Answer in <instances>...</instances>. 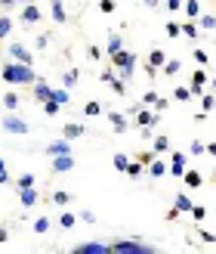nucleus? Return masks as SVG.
<instances>
[{"label": "nucleus", "mask_w": 216, "mask_h": 254, "mask_svg": "<svg viewBox=\"0 0 216 254\" xmlns=\"http://www.w3.org/2000/svg\"><path fill=\"white\" fill-rule=\"evenodd\" d=\"M0 78H3L6 84H34L37 81V71L31 65H25V62H6L3 71H0Z\"/></svg>", "instance_id": "f257e3e1"}, {"label": "nucleus", "mask_w": 216, "mask_h": 254, "mask_svg": "<svg viewBox=\"0 0 216 254\" xmlns=\"http://www.w3.org/2000/svg\"><path fill=\"white\" fill-rule=\"evenodd\" d=\"M111 254H155V248L145 245L142 239H121L111 245Z\"/></svg>", "instance_id": "f03ea898"}, {"label": "nucleus", "mask_w": 216, "mask_h": 254, "mask_svg": "<svg viewBox=\"0 0 216 254\" xmlns=\"http://www.w3.org/2000/svg\"><path fill=\"white\" fill-rule=\"evenodd\" d=\"M111 62H114V68H136V53H127V50L121 47L118 53H111Z\"/></svg>", "instance_id": "7ed1b4c3"}, {"label": "nucleus", "mask_w": 216, "mask_h": 254, "mask_svg": "<svg viewBox=\"0 0 216 254\" xmlns=\"http://www.w3.org/2000/svg\"><path fill=\"white\" fill-rule=\"evenodd\" d=\"M74 254H111V245H105V242H81V245H74Z\"/></svg>", "instance_id": "20e7f679"}, {"label": "nucleus", "mask_w": 216, "mask_h": 254, "mask_svg": "<svg viewBox=\"0 0 216 254\" xmlns=\"http://www.w3.org/2000/svg\"><path fill=\"white\" fill-rule=\"evenodd\" d=\"M170 177H176V180H182V174H185V152H173L170 155V168H167Z\"/></svg>", "instance_id": "39448f33"}, {"label": "nucleus", "mask_w": 216, "mask_h": 254, "mask_svg": "<svg viewBox=\"0 0 216 254\" xmlns=\"http://www.w3.org/2000/svg\"><path fill=\"white\" fill-rule=\"evenodd\" d=\"M3 130H6V133H28L31 127H28V121H22V118H16V115H9V118H3Z\"/></svg>", "instance_id": "423d86ee"}, {"label": "nucleus", "mask_w": 216, "mask_h": 254, "mask_svg": "<svg viewBox=\"0 0 216 254\" xmlns=\"http://www.w3.org/2000/svg\"><path fill=\"white\" fill-rule=\"evenodd\" d=\"M9 59H12V62H25V65H34V56H31L22 44H12V47H9Z\"/></svg>", "instance_id": "0eeeda50"}, {"label": "nucleus", "mask_w": 216, "mask_h": 254, "mask_svg": "<svg viewBox=\"0 0 216 254\" xmlns=\"http://www.w3.org/2000/svg\"><path fill=\"white\" fill-rule=\"evenodd\" d=\"M105 118L111 121V127H114V133H124L127 127H130V118H127V112H108Z\"/></svg>", "instance_id": "6e6552de"}, {"label": "nucleus", "mask_w": 216, "mask_h": 254, "mask_svg": "<svg viewBox=\"0 0 216 254\" xmlns=\"http://www.w3.org/2000/svg\"><path fill=\"white\" fill-rule=\"evenodd\" d=\"M19 198H22L25 208H34L37 201H41V192H37L34 186H25V189H19Z\"/></svg>", "instance_id": "1a4fd4ad"}, {"label": "nucleus", "mask_w": 216, "mask_h": 254, "mask_svg": "<svg viewBox=\"0 0 216 254\" xmlns=\"http://www.w3.org/2000/svg\"><path fill=\"white\" fill-rule=\"evenodd\" d=\"M25 9H22V19L19 22H25V25H34V22H41V6H34V3H22Z\"/></svg>", "instance_id": "9d476101"}, {"label": "nucleus", "mask_w": 216, "mask_h": 254, "mask_svg": "<svg viewBox=\"0 0 216 254\" xmlns=\"http://www.w3.org/2000/svg\"><path fill=\"white\" fill-rule=\"evenodd\" d=\"M133 118H136V127H145V124H151V127H155V124L161 121V118H158V112H148V109H139Z\"/></svg>", "instance_id": "9b49d317"}, {"label": "nucleus", "mask_w": 216, "mask_h": 254, "mask_svg": "<svg viewBox=\"0 0 216 254\" xmlns=\"http://www.w3.org/2000/svg\"><path fill=\"white\" fill-rule=\"evenodd\" d=\"M46 152H49V155H71V139H65V136L56 139V143L46 146Z\"/></svg>", "instance_id": "f8f14e48"}, {"label": "nucleus", "mask_w": 216, "mask_h": 254, "mask_svg": "<svg viewBox=\"0 0 216 254\" xmlns=\"http://www.w3.org/2000/svg\"><path fill=\"white\" fill-rule=\"evenodd\" d=\"M74 168V158L71 155H53V171L56 174H65V171H71Z\"/></svg>", "instance_id": "ddd939ff"}, {"label": "nucleus", "mask_w": 216, "mask_h": 254, "mask_svg": "<svg viewBox=\"0 0 216 254\" xmlns=\"http://www.w3.org/2000/svg\"><path fill=\"white\" fill-rule=\"evenodd\" d=\"M34 96H37V106H41L43 99L53 96V87H49L46 81H34Z\"/></svg>", "instance_id": "4468645a"}, {"label": "nucleus", "mask_w": 216, "mask_h": 254, "mask_svg": "<svg viewBox=\"0 0 216 254\" xmlns=\"http://www.w3.org/2000/svg\"><path fill=\"white\" fill-rule=\"evenodd\" d=\"M145 168H148V177H151V180H158V177L167 174V164H164L161 158H151V161L145 164Z\"/></svg>", "instance_id": "2eb2a0df"}, {"label": "nucleus", "mask_w": 216, "mask_h": 254, "mask_svg": "<svg viewBox=\"0 0 216 254\" xmlns=\"http://www.w3.org/2000/svg\"><path fill=\"white\" fill-rule=\"evenodd\" d=\"M182 180H185L188 189H201V186H204V177H201L198 171H185V174H182Z\"/></svg>", "instance_id": "dca6fc26"}, {"label": "nucleus", "mask_w": 216, "mask_h": 254, "mask_svg": "<svg viewBox=\"0 0 216 254\" xmlns=\"http://www.w3.org/2000/svg\"><path fill=\"white\" fill-rule=\"evenodd\" d=\"M49 9H53L56 25H65V22H68V12H65V6H62V0H53V3H49Z\"/></svg>", "instance_id": "f3484780"}, {"label": "nucleus", "mask_w": 216, "mask_h": 254, "mask_svg": "<svg viewBox=\"0 0 216 254\" xmlns=\"http://www.w3.org/2000/svg\"><path fill=\"white\" fill-rule=\"evenodd\" d=\"M84 133H86L84 124H65V130H62V136H65V139H81Z\"/></svg>", "instance_id": "a211bd4d"}, {"label": "nucleus", "mask_w": 216, "mask_h": 254, "mask_svg": "<svg viewBox=\"0 0 216 254\" xmlns=\"http://www.w3.org/2000/svg\"><path fill=\"white\" fill-rule=\"evenodd\" d=\"M124 174L130 177V180H139V177L145 174V164H142V161H130V164H127V171H124Z\"/></svg>", "instance_id": "6ab92c4d"}, {"label": "nucleus", "mask_w": 216, "mask_h": 254, "mask_svg": "<svg viewBox=\"0 0 216 254\" xmlns=\"http://www.w3.org/2000/svg\"><path fill=\"white\" fill-rule=\"evenodd\" d=\"M164 62H167V56H164V50H151V53H148V65L151 68H164Z\"/></svg>", "instance_id": "aec40b11"}, {"label": "nucleus", "mask_w": 216, "mask_h": 254, "mask_svg": "<svg viewBox=\"0 0 216 254\" xmlns=\"http://www.w3.org/2000/svg\"><path fill=\"white\" fill-rule=\"evenodd\" d=\"M167 149H170V136H167V133L155 136V146H151V152H155V155H164Z\"/></svg>", "instance_id": "412c9836"}, {"label": "nucleus", "mask_w": 216, "mask_h": 254, "mask_svg": "<svg viewBox=\"0 0 216 254\" xmlns=\"http://www.w3.org/2000/svg\"><path fill=\"white\" fill-rule=\"evenodd\" d=\"M182 9H185L188 19H198L201 16V3H198V0H182Z\"/></svg>", "instance_id": "4be33fe9"}, {"label": "nucleus", "mask_w": 216, "mask_h": 254, "mask_svg": "<svg viewBox=\"0 0 216 254\" xmlns=\"http://www.w3.org/2000/svg\"><path fill=\"white\" fill-rule=\"evenodd\" d=\"M173 208L179 211V214H188V211H192V198H188V195H176L173 198Z\"/></svg>", "instance_id": "5701e85b"}, {"label": "nucleus", "mask_w": 216, "mask_h": 254, "mask_svg": "<svg viewBox=\"0 0 216 254\" xmlns=\"http://www.w3.org/2000/svg\"><path fill=\"white\" fill-rule=\"evenodd\" d=\"M53 103H59V106H68L71 103V96H68V87H59V90H53Z\"/></svg>", "instance_id": "b1692460"}, {"label": "nucleus", "mask_w": 216, "mask_h": 254, "mask_svg": "<svg viewBox=\"0 0 216 254\" xmlns=\"http://www.w3.org/2000/svg\"><path fill=\"white\" fill-rule=\"evenodd\" d=\"M121 47H124V41H121V34H114V31H111V34H108V47H105V53L111 56V53H118Z\"/></svg>", "instance_id": "393cba45"}, {"label": "nucleus", "mask_w": 216, "mask_h": 254, "mask_svg": "<svg viewBox=\"0 0 216 254\" xmlns=\"http://www.w3.org/2000/svg\"><path fill=\"white\" fill-rule=\"evenodd\" d=\"M198 31H201V28H198V25H195L192 19L179 25V34H185V37H198Z\"/></svg>", "instance_id": "a878e982"}, {"label": "nucleus", "mask_w": 216, "mask_h": 254, "mask_svg": "<svg viewBox=\"0 0 216 254\" xmlns=\"http://www.w3.org/2000/svg\"><path fill=\"white\" fill-rule=\"evenodd\" d=\"M179 71H182L179 59H167V62H164V74H179Z\"/></svg>", "instance_id": "bb28decb"}, {"label": "nucleus", "mask_w": 216, "mask_h": 254, "mask_svg": "<svg viewBox=\"0 0 216 254\" xmlns=\"http://www.w3.org/2000/svg\"><path fill=\"white\" fill-rule=\"evenodd\" d=\"M198 28L213 31V28H216V16H198Z\"/></svg>", "instance_id": "cd10ccee"}, {"label": "nucleus", "mask_w": 216, "mask_h": 254, "mask_svg": "<svg viewBox=\"0 0 216 254\" xmlns=\"http://www.w3.org/2000/svg\"><path fill=\"white\" fill-rule=\"evenodd\" d=\"M84 115H86V118H96V115H102V106H99V103H93V99H90V103L84 106Z\"/></svg>", "instance_id": "c85d7f7f"}, {"label": "nucleus", "mask_w": 216, "mask_h": 254, "mask_svg": "<svg viewBox=\"0 0 216 254\" xmlns=\"http://www.w3.org/2000/svg\"><path fill=\"white\" fill-rule=\"evenodd\" d=\"M74 223H78V217H74V214H68V211H62V217H59V226H62V230H71Z\"/></svg>", "instance_id": "c756f323"}, {"label": "nucleus", "mask_w": 216, "mask_h": 254, "mask_svg": "<svg viewBox=\"0 0 216 254\" xmlns=\"http://www.w3.org/2000/svg\"><path fill=\"white\" fill-rule=\"evenodd\" d=\"M9 31H12V19L9 16H0V41L9 37Z\"/></svg>", "instance_id": "7c9ffc66"}, {"label": "nucleus", "mask_w": 216, "mask_h": 254, "mask_svg": "<svg viewBox=\"0 0 216 254\" xmlns=\"http://www.w3.org/2000/svg\"><path fill=\"white\" fill-rule=\"evenodd\" d=\"M108 87H111V90H114V93H118V96H124V93H127V84H124V81L118 78V74H114V78L108 81Z\"/></svg>", "instance_id": "2f4dec72"}, {"label": "nucleus", "mask_w": 216, "mask_h": 254, "mask_svg": "<svg viewBox=\"0 0 216 254\" xmlns=\"http://www.w3.org/2000/svg\"><path fill=\"white\" fill-rule=\"evenodd\" d=\"M74 84H78V71H62V87H74Z\"/></svg>", "instance_id": "473e14b6"}, {"label": "nucleus", "mask_w": 216, "mask_h": 254, "mask_svg": "<svg viewBox=\"0 0 216 254\" xmlns=\"http://www.w3.org/2000/svg\"><path fill=\"white\" fill-rule=\"evenodd\" d=\"M173 99H179V103H188V99H192V90H188V87H176V90H173Z\"/></svg>", "instance_id": "72a5a7b5"}, {"label": "nucleus", "mask_w": 216, "mask_h": 254, "mask_svg": "<svg viewBox=\"0 0 216 254\" xmlns=\"http://www.w3.org/2000/svg\"><path fill=\"white\" fill-rule=\"evenodd\" d=\"M49 198H53V201H56V205H62V208H65V205H68V201H71V195L65 192V189H59V192H53V195H49Z\"/></svg>", "instance_id": "f704fd0d"}, {"label": "nucleus", "mask_w": 216, "mask_h": 254, "mask_svg": "<svg viewBox=\"0 0 216 254\" xmlns=\"http://www.w3.org/2000/svg\"><path fill=\"white\" fill-rule=\"evenodd\" d=\"M41 109L46 112V115H59V109H62V106H59V103H53V99H43Z\"/></svg>", "instance_id": "c9c22d12"}, {"label": "nucleus", "mask_w": 216, "mask_h": 254, "mask_svg": "<svg viewBox=\"0 0 216 254\" xmlns=\"http://www.w3.org/2000/svg\"><path fill=\"white\" fill-rule=\"evenodd\" d=\"M19 103H22V99H19L16 93H6V96H3V106H6L9 112H16V109H19Z\"/></svg>", "instance_id": "e433bc0d"}, {"label": "nucleus", "mask_w": 216, "mask_h": 254, "mask_svg": "<svg viewBox=\"0 0 216 254\" xmlns=\"http://www.w3.org/2000/svg\"><path fill=\"white\" fill-rule=\"evenodd\" d=\"M31 230H34V233H41V236H43V233L49 230V220H46V217H37V220L31 223Z\"/></svg>", "instance_id": "4c0bfd02"}, {"label": "nucleus", "mask_w": 216, "mask_h": 254, "mask_svg": "<svg viewBox=\"0 0 216 254\" xmlns=\"http://www.w3.org/2000/svg\"><path fill=\"white\" fill-rule=\"evenodd\" d=\"M151 106H155V112L161 115V112H167V109H170V99H167V96H158V99H155Z\"/></svg>", "instance_id": "58836bf2"}, {"label": "nucleus", "mask_w": 216, "mask_h": 254, "mask_svg": "<svg viewBox=\"0 0 216 254\" xmlns=\"http://www.w3.org/2000/svg\"><path fill=\"white\" fill-rule=\"evenodd\" d=\"M25 186H34V174H22L16 180V189H25Z\"/></svg>", "instance_id": "ea45409f"}, {"label": "nucleus", "mask_w": 216, "mask_h": 254, "mask_svg": "<svg viewBox=\"0 0 216 254\" xmlns=\"http://www.w3.org/2000/svg\"><path fill=\"white\" fill-rule=\"evenodd\" d=\"M127 164H130V158H127L124 152H118V155H114V168H118V171H127Z\"/></svg>", "instance_id": "a19ab883"}, {"label": "nucleus", "mask_w": 216, "mask_h": 254, "mask_svg": "<svg viewBox=\"0 0 216 254\" xmlns=\"http://www.w3.org/2000/svg\"><path fill=\"white\" fill-rule=\"evenodd\" d=\"M188 214H192L195 220H204V217H207V208H201V205H192V211H188Z\"/></svg>", "instance_id": "79ce46f5"}, {"label": "nucleus", "mask_w": 216, "mask_h": 254, "mask_svg": "<svg viewBox=\"0 0 216 254\" xmlns=\"http://www.w3.org/2000/svg\"><path fill=\"white\" fill-rule=\"evenodd\" d=\"M188 152H192V155H204V143H198V139H195V143L188 146Z\"/></svg>", "instance_id": "37998d69"}, {"label": "nucleus", "mask_w": 216, "mask_h": 254, "mask_svg": "<svg viewBox=\"0 0 216 254\" xmlns=\"http://www.w3.org/2000/svg\"><path fill=\"white\" fill-rule=\"evenodd\" d=\"M99 9H102V12H114V0H99Z\"/></svg>", "instance_id": "c03bdc74"}, {"label": "nucleus", "mask_w": 216, "mask_h": 254, "mask_svg": "<svg viewBox=\"0 0 216 254\" xmlns=\"http://www.w3.org/2000/svg\"><path fill=\"white\" fill-rule=\"evenodd\" d=\"M204 81H207V71H195V78H192V84H201V87H204Z\"/></svg>", "instance_id": "a18cd8bd"}, {"label": "nucleus", "mask_w": 216, "mask_h": 254, "mask_svg": "<svg viewBox=\"0 0 216 254\" xmlns=\"http://www.w3.org/2000/svg\"><path fill=\"white\" fill-rule=\"evenodd\" d=\"M78 220H84V223H96V214H93V211H84Z\"/></svg>", "instance_id": "49530a36"}, {"label": "nucleus", "mask_w": 216, "mask_h": 254, "mask_svg": "<svg viewBox=\"0 0 216 254\" xmlns=\"http://www.w3.org/2000/svg\"><path fill=\"white\" fill-rule=\"evenodd\" d=\"M198 236H201V242H213V245H216V236H213V233H207V230H201Z\"/></svg>", "instance_id": "de8ad7c7"}, {"label": "nucleus", "mask_w": 216, "mask_h": 254, "mask_svg": "<svg viewBox=\"0 0 216 254\" xmlns=\"http://www.w3.org/2000/svg\"><path fill=\"white\" fill-rule=\"evenodd\" d=\"M167 34H170V37H179V25H176V22H167Z\"/></svg>", "instance_id": "09e8293b"}, {"label": "nucleus", "mask_w": 216, "mask_h": 254, "mask_svg": "<svg viewBox=\"0 0 216 254\" xmlns=\"http://www.w3.org/2000/svg\"><path fill=\"white\" fill-rule=\"evenodd\" d=\"M158 96H161V93H155V90H148V93L142 96V103H145V106H151V103H155V99H158Z\"/></svg>", "instance_id": "8fccbe9b"}, {"label": "nucleus", "mask_w": 216, "mask_h": 254, "mask_svg": "<svg viewBox=\"0 0 216 254\" xmlns=\"http://www.w3.org/2000/svg\"><path fill=\"white\" fill-rule=\"evenodd\" d=\"M201 106H204V112H210V109L216 106V99H213V96H204V99H201Z\"/></svg>", "instance_id": "3c124183"}, {"label": "nucleus", "mask_w": 216, "mask_h": 254, "mask_svg": "<svg viewBox=\"0 0 216 254\" xmlns=\"http://www.w3.org/2000/svg\"><path fill=\"white\" fill-rule=\"evenodd\" d=\"M86 56H90V59H99V56H102V50H99V47H86Z\"/></svg>", "instance_id": "603ef678"}, {"label": "nucleus", "mask_w": 216, "mask_h": 254, "mask_svg": "<svg viewBox=\"0 0 216 254\" xmlns=\"http://www.w3.org/2000/svg\"><path fill=\"white\" fill-rule=\"evenodd\" d=\"M195 59L201 62V65H207V53H204V50H195Z\"/></svg>", "instance_id": "864d4df0"}, {"label": "nucleus", "mask_w": 216, "mask_h": 254, "mask_svg": "<svg viewBox=\"0 0 216 254\" xmlns=\"http://www.w3.org/2000/svg\"><path fill=\"white\" fill-rule=\"evenodd\" d=\"M46 44H49V37H46V34H37V47L46 50Z\"/></svg>", "instance_id": "5fc2aeb1"}, {"label": "nucleus", "mask_w": 216, "mask_h": 254, "mask_svg": "<svg viewBox=\"0 0 216 254\" xmlns=\"http://www.w3.org/2000/svg\"><path fill=\"white\" fill-rule=\"evenodd\" d=\"M151 158H158V155H155V152H142V155H139V161H142V164H148Z\"/></svg>", "instance_id": "6e6d98bb"}, {"label": "nucleus", "mask_w": 216, "mask_h": 254, "mask_svg": "<svg viewBox=\"0 0 216 254\" xmlns=\"http://www.w3.org/2000/svg\"><path fill=\"white\" fill-rule=\"evenodd\" d=\"M204 152L207 155H216V143H204Z\"/></svg>", "instance_id": "4d7b16f0"}, {"label": "nucleus", "mask_w": 216, "mask_h": 254, "mask_svg": "<svg viewBox=\"0 0 216 254\" xmlns=\"http://www.w3.org/2000/svg\"><path fill=\"white\" fill-rule=\"evenodd\" d=\"M6 183H9V174H6V168H3V171H0V186H6Z\"/></svg>", "instance_id": "13d9d810"}, {"label": "nucleus", "mask_w": 216, "mask_h": 254, "mask_svg": "<svg viewBox=\"0 0 216 254\" xmlns=\"http://www.w3.org/2000/svg\"><path fill=\"white\" fill-rule=\"evenodd\" d=\"M167 6L170 9H182V0H167Z\"/></svg>", "instance_id": "bf43d9fd"}, {"label": "nucleus", "mask_w": 216, "mask_h": 254, "mask_svg": "<svg viewBox=\"0 0 216 254\" xmlns=\"http://www.w3.org/2000/svg\"><path fill=\"white\" fill-rule=\"evenodd\" d=\"M3 242H9V230H0V245Z\"/></svg>", "instance_id": "052dcab7"}, {"label": "nucleus", "mask_w": 216, "mask_h": 254, "mask_svg": "<svg viewBox=\"0 0 216 254\" xmlns=\"http://www.w3.org/2000/svg\"><path fill=\"white\" fill-rule=\"evenodd\" d=\"M0 6H6V9H9V6H16V0H0Z\"/></svg>", "instance_id": "680f3d73"}, {"label": "nucleus", "mask_w": 216, "mask_h": 254, "mask_svg": "<svg viewBox=\"0 0 216 254\" xmlns=\"http://www.w3.org/2000/svg\"><path fill=\"white\" fill-rule=\"evenodd\" d=\"M16 3H31V0H16Z\"/></svg>", "instance_id": "e2e57ef3"}, {"label": "nucleus", "mask_w": 216, "mask_h": 254, "mask_svg": "<svg viewBox=\"0 0 216 254\" xmlns=\"http://www.w3.org/2000/svg\"><path fill=\"white\" fill-rule=\"evenodd\" d=\"M3 168H6V164H3V158H0V171H3Z\"/></svg>", "instance_id": "0e129e2a"}, {"label": "nucleus", "mask_w": 216, "mask_h": 254, "mask_svg": "<svg viewBox=\"0 0 216 254\" xmlns=\"http://www.w3.org/2000/svg\"><path fill=\"white\" fill-rule=\"evenodd\" d=\"M213 87H216V74H213Z\"/></svg>", "instance_id": "69168bd1"}]
</instances>
